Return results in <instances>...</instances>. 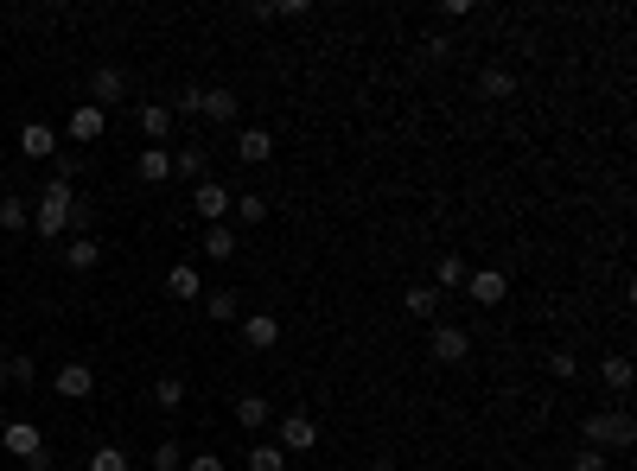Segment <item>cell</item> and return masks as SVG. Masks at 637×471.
I'll list each match as a JSON object with an SVG mask.
<instances>
[{
    "mask_svg": "<svg viewBox=\"0 0 637 471\" xmlns=\"http://www.w3.org/2000/svg\"><path fill=\"white\" fill-rule=\"evenodd\" d=\"M0 357H7V344H0Z\"/></svg>",
    "mask_w": 637,
    "mask_h": 471,
    "instance_id": "41",
    "label": "cell"
},
{
    "mask_svg": "<svg viewBox=\"0 0 637 471\" xmlns=\"http://www.w3.org/2000/svg\"><path fill=\"white\" fill-rule=\"evenodd\" d=\"M230 204H236L230 185H217V179H198V185H192V211H198L204 223H223V217H230Z\"/></svg>",
    "mask_w": 637,
    "mask_h": 471,
    "instance_id": "4",
    "label": "cell"
},
{
    "mask_svg": "<svg viewBox=\"0 0 637 471\" xmlns=\"http://www.w3.org/2000/svg\"><path fill=\"white\" fill-rule=\"evenodd\" d=\"M51 382H58V395H64V401H83V395H96V370H90L83 357L58 363V376H51Z\"/></svg>",
    "mask_w": 637,
    "mask_h": 471,
    "instance_id": "6",
    "label": "cell"
},
{
    "mask_svg": "<svg viewBox=\"0 0 637 471\" xmlns=\"http://www.w3.org/2000/svg\"><path fill=\"white\" fill-rule=\"evenodd\" d=\"M599 376H606V389H612V395H625V389H631V363H625V357H606V363H599Z\"/></svg>",
    "mask_w": 637,
    "mask_h": 471,
    "instance_id": "28",
    "label": "cell"
},
{
    "mask_svg": "<svg viewBox=\"0 0 637 471\" xmlns=\"http://www.w3.org/2000/svg\"><path fill=\"white\" fill-rule=\"evenodd\" d=\"M548 370H555V382H574L580 376V357L574 351H555V357H548Z\"/></svg>",
    "mask_w": 637,
    "mask_h": 471,
    "instance_id": "34",
    "label": "cell"
},
{
    "mask_svg": "<svg viewBox=\"0 0 637 471\" xmlns=\"http://www.w3.org/2000/svg\"><path fill=\"white\" fill-rule=\"evenodd\" d=\"M166 293L172 300H204V274L192 268V261H179V268L166 274Z\"/></svg>",
    "mask_w": 637,
    "mask_h": 471,
    "instance_id": "15",
    "label": "cell"
},
{
    "mask_svg": "<svg viewBox=\"0 0 637 471\" xmlns=\"http://www.w3.org/2000/svg\"><path fill=\"white\" fill-rule=\"evenodd\" d=\"M236 160H243V166L274 160V134L268 128H243V134H236Z\"/></svg>",
    "mask_w": 637,
    "mask_h": 471,
    "instance_id": "14",
    "label": "cell"
},
{
    "mask_svg": "<svg viewBox=\"0 0 637 471\" xmlns=\"http://www.w3.org/2000/svg\"><path fill=\"white\" fill-rule=\"evenodd\" d=\"M90 471H134V465H128L122 446H96V452H90Z\"/></svg>",
    "mask_w": 637,
    "mask_h": 471,
    "instance_id": "30",
    "label": "cell"
},
{
    "mask_svg": "<svg viewBox=\"0 0 637 471\" xmlns=\"http://www.w3.org/2000/svg\"><path fill=\"white\" fill-rule=\"evenodd\" d=\"M71 211H77V185L45 179V191H39V211H32V230H39V242H58L64 230H71Z\"/></svg>",
    "mask_w": 637,
    "mask_h": 471,
    "instance_id": "1",
    "label": "cell"
},
{
    "mask_svg": "<svg viewBox=\"0 0 637 471\" xmlns=\"http://www.w3.org/2000/svg\"><path fill=\"white\" fill-rule=\"evenodd\" d=\"M0 446H7L13 459H26V465L45 452V440H39V427H32V421H7V427H0Z\"/></svg>",
    "mask_w": 637,
    "mask_h": 471,
    "instance_id": "7",
    "label": "cell"
},
{
    "mask_svg": "<svg viewBox=\"0 0 637 471\" xmlns=\"http://www.w3.org/2000/svg\"><path fill=\"white\" fill-rule=\"evenodd\" d=\"M274 446H281L287 452V459H294V452H313L319 446V421H313V414H281V427H274Z\"/></svg>",
    "mask_w": 637,
    "mask_h": 471,
    "instance_id": "3",
    "label": "cell"
},
{
    "mask_svg": "<svg viewBox=\"0 0 637 471\" xmlns=\"http://www.w3.org/2000/svg\"><path fill=\"white\" fill-rule=\"evenodd\" d=\"M179 401H185V382H179V376H160V382H153V408H179Z\"/></svg>",
    "mask_w": 637,
    "mask_h": 471,
    "instance_id": "31",
    "label": "cell"
},
{
    "mask_svg": "<svg viewBox=\"0 0 637 471\" xmlns=\"http://www.w3.org/2000/svg\"><path fill=\"white\" fill-rule=\"evenodd\" d=\"M466 293H472L478 306H504L510 281H504V274H497V268H472V274H466Z\"/></svg>",
    "mask_w": 637,
    "mask_h": 471,
    "instance_id": "11",
    "label": "cell"
},
{
    "mask_svg": "<svg viewBox=\"0 0 637 471\" xmlns=\"http://www.w3.org/2000/svg\"><path fill=\"white\" fill-rule=\"evenodd\" d=\"M402 306H408V319H427V325L440 319V293H434V287H408Z\"/></svg>",
    "mask_w": 637,
    "mask_h": 471,
    "instance_id": "20",
    "label": "cell"
},
{
    "mask_svg": "<svg viewBox=\"0 0 637 471\" xmlns=\"http://www.w3.org/2000/svg\"><path fill=\"white\" fill-rule=\"evenodd\" d=\"M122 96H128V71L122 64H96L90 71V102L102 109V102H122Z\"/></svg>",
    "mask_w": 637,
    "mask_h": 471,
    "instance_id": "8",
    "label": "cell"
},
{
    "mask_svg": "<svg viewBox=\"0 0 637 471\" xmlns=\"http://www.w3.org/2000/svg\"><path fill=\"white\" fill-rule=\"evenodd\" d=\"M466 274H472V268H466L459 255H440V261H434V293H453V287H466Z\"/></svg>",
    "mask_w": 637,
    "mask_h": 471,
    "instance_id": "23",
    "label": "cell"
},
{
    "mask_svg": "<svg viewBox=\"0 0 637 471\" xmlns=\"http://www.w3.org/2000/svg\"><path fill=\"white\" fill-rule=\"evenodd\" d=\"M172 179V153L166 147H147L141 153V185H166Z\"/></svg>",
    "mask_w": 637,
    "mask_h": 471,
    "instance_id": "24",
    "label": "cell"
},
{
    "mask_svg": "<svg viewBox=\"0 0 637 471\" xmlns=\"http://www.w3.org/2000/svg\"><path fill=\"white\" fill-rule=\"evenodd\" d=\"M185 465H192V471H223V459H217V452H198V459H185Z\"/></svg>",
    "mask_w": 637,
    "mask_h": 471,
    "instance_id": "37",
    "label": "cell"
},
{
    "mask_svg": "<svg viewBox=\"0 0 637 471\" xmlns=\"http://www.w3.org/2000/svg\"><path fill=\"white\" fill-rule=\"evenodd\" d=\"M102 261V249H96V236H77V242H64V268L71 274H90Z\"/></svg>",
    "mask_w": 637,
    "mask_h": 471,
    "instance_id": "18",
    "label": "cell"
},
{
    "mask_svg": "<svg viewBox=\"0 0 637 471\" xmlns=\"http://www.w3.org/2000/svg\"><path fill=\"white\" fill-rule=\"evenodd\" d=\"M434 357H440V363H466V357H472L466 325H446V319H434Z\"/></svg>",
    "mask_w": 637,
    "mask_h": 471,
    "instance_id": "9",
    "label": "cell"
},
{
    "mask_svg": "<svg viewBox=\"0 0 637 471\" xmlns=\"http://www.w3.org/2000/svg\"><path fill=\"white\" fill-rule=\"evenodd\" d=\"M243 344L249 351H274L281 344V319L274 312H243Z\"/></svg>",
    "mask_w": 637,
    "mask_h": 471,
    "instance_id": "10",
    "label": "cell"
},
{
    "mask_svg": "<svg viewBox=\"0 0 637 471\" xmlns=\"http://www.w3.org/2000/svg\"><path fill=\"white\" fill-rule=\"evenodd\" d=\"M185 465V446L179 440H160V446H153V465L147 471H179Z\"/></svg>",
    "mask_w": 637,
    "mask_h": 471,
    "instance_id": "29",
    "label": "cell"
},
{
    "mask_svg": "<svg viewBox=\"0 0 637 471\" xmlns=\"http://www.w3.org/2000/svg\"><path fill=\"white\" fill-rule=\"evenodd\" d=\"M198 115H204V121H223V128H230V121L243 115V96H236V90H223V83H217V90H204Z\"/></svg>",
    "mask_w": 637,
    "mask_h": 471,
    "instance_id": "13",
    "label": "cell"
},
{
    "mask_svg": "<svg viewBox=\"0 0 637 471\" xmlns=\"http://www.w3.org/2000/svg\"><path fill=\"white\" fill-rule=\"evenodd\" d=\"M478 90H485L491 102H510V96H516V71H504V64H485V77H478Z\"/></svg>",
    "mask_w": 637,
    "mask_h": 471,
    "instance_id": "19",
    "label": "cell"
},
{
    "mask_svg": "<svg viewBox=\"0 0 637 471\" xmlns=\"http://www.w3.org/2000/svg\"><path fill=\"white\" fill-rule=\"evenodd\" d=\"M0 230H7V236L32 230V211H26V198H0Z\"/></svg>",
    "mask_w": 637,
    "mask_h": 471,
    "instance_id": "26",
    "label": "cell"
},
{
    "mask_svg": "<svg viewBox=\"0 0 637 471\" xmlns=\"http://www.w3.org/2000/svg\"><path fill=\"white\" fill-rule=\"evenodd\" d=\"M198 102H204V83H185V96H179V109H172V115H198Z\"/></svg>",
    "mask_w": 637,
    "mask_h": 471,
    "instance_id": "35",
    "label": "cell"
},
{
    "mask_svg": "<svg viewBox=\"0 0 637 471\" xmlns=\"http://www.w3.org/2000/svg\"><path fill=\"white\" fill-rule=\"evenodd\" d=\"M574 471H606V452H593V446H580V452H574Z\"/></svg>",
    "mask_w": 637,
    "mask_h": 471,
    "instance_id": "36",
    "label": "cell"
},
{
    "mask_svg": "<svg viewBox=\"0 0 637 471\" xmlns=\"http://www.w3.org/2000/svg\"><path fill=\"white\" fill-rule=\"evenodd\" d=\"M243 465H249V471H287V452L274 446V440H255V446L243 452Z\"/></svg>",
    "mask_w": 637,
    "mask_h": 471,
    "instance_id": "21",
    "label": "cell"
},
{
    "mask_svg": "<svg viewBox=\"0 0 637 471\" xmlns=\"http://www.w3.org/2000/svg\"><path fill=\"white\" fill-rule=\"evenodd\" d=\"M20 153H26V160H58V128L26 121V128H20Z\"/></svg>",
    "mask_w": 637,
    "mask_h": 471,
    "instance_id": "12",
    "label": "cell"
},
{
    "mask_svg": "<svg viewBox=\"0 0 637 471\" xmlns=\"http://www.w3.org/2000/svg\"><path fill=\"white\" fill-rule=\"evenodd\" d=\"M204 166H211V153H204V147L172 153V172H179V179H204Z\"/></svg>",
    "mask_w": 637,
    "mask_h": 471,
    "instance_id": "27",
    "label": "cell"
},
{
    "mask_svg": "<svg viewBox=\"0 0 637 471\" xmlns=\"http://www.w3.org/2000/svg\"><path fill=\"white\" fill-rule=\"evenodd\" d=\"M204 312H211L217 325H236V319H243V300H236L230 287H211V293H204Z\"/></svg>",
    "mask_w": 637,
    "mask_h": 471,
    "instance_id": "17",
    "label": "cell"
},
{
    "mask_svg": "<svg viewBox=\"0 0 637 471\" xmlns=\"http://www.w3.org/2000/svg\"><path fill=\"white\" fill-rule=\"evenodd\" d=\"M102 128H109V109H96V102H83V109H71V121H64V134H71L77 147H96Z\"/></svg>",
    "mask_w": 637,
    "mask_h": 471,
    "instance_id": "5",
    "label": "cell"
},
{
    "mask_svg": "<svg viewBox=\"0 0 637 471\" xmlns=\"http://www.w3.org/2000/svg\"><path fill=\"white\" fill-rule=\"evenodd\" d=\"M370 471H402V465H395V459H376V465H370Z\"/></svg>",
    "mask_w": 637,
    "mask_h": 471,
    "instance_id": "38",
    "label": "cell"
},
{
    "mask_svg": "<svg viewBox=\"0 0 637 471\" xmlns=\"http://www.w3.org/2000/svg\"><path fill=\"white\" fill-rule=\"evenodd\" d=\"M0 389H13V382H7V357H0Z\"/></svg>",
    "mask_w": 637,
    "mask_h": 471,
    "instance_id": "39",
    "label": "cell"
},
{
    "mask_svg": "<svg viewBox=\"0 0 637 471\" xmlns=\"http://www.w3.org/2000/svg\"><path fill=\"white\" fill-rule=\"evenodd\" d=\"M7 382H13V389H32V382H39V363H32V357H7Z\"/></svg>",
    "mask_w": 637,
    "mask_h": 471,
    "instance_id": "33",
    "label": "cell"
},
{
    "mask_svg": "<svg viewBox=\"0 0 637 471\" xmlns=\"http://www.w3.org/2000/svg\"><path fill=\"white\" fill-rule=\"evenodd\" d=\"M0 32H7V13H0Z\"/></svg>",
    "mask_w": 637,
    "mask_h": 471,
    "instance_id": "40",
    "label": "cell"
},
{
    "mask_svg": "<svg viewBox=\"0 0 637 471\" xmlns=\"http://www.w3.org/2000/svg\"><path fill=\"white\" fill-rule=\"evenodd\" d=\"M236 427H243V433H262V427H268V401H262V395H236Z\"/></svg>",
    "mask_w": 637,
    "mask_h": 471,
    "instance_id": "22",
    "label": "cell"
},
{
    "mask_svg": "<svg viewBox=\"0 0 637 471\" xmlns=\"http://www.w3.org/2000/svg\"><path fill=\"white\" fill-rule=\"evenodd\" d=\"M230 211L243 217V223H262V217H268V198H262V191H243V198H236Z\"/></svg>",
    "mask_w": 637,
    "mask_h": 471,
    "instance_id": "32",
    "label": "cell"
},
{
    "mask_svg": "<svg viewBox=\"0 0 637 471\" xmlns=\"http://www.w3.org/2000/svg\"><path fill=\"white\" fill-rule=\"evenodd\" d=\"M580 433H587L593 452H625L637 440V421H631L625 408H599V414H587V427H580Z\"/></svg>",
    "mask_w": 637,
    "mask_h": 471,
    "instance_id": "2",
    "label": "cell"
},
{
    "mask_svg": "<svg viewBox=\"0 0 637 471\" xmlns=\"http://www.w3.org/2000/svg\"><path fill=\"white\" fill-rule=\"evenodd\" d=\"M204 255H211V261L236 255V230H230V223H211V230H204Z\"/></svg>",
    "mask_w": 637,
    "mask_h": 471,
    "instance_id": "25",
    "label": "cell"
},
{
    "mask_svg": "<svg viewBox=\"0 0 637 471\" xmlns=\"http://www.w3.org/2000/svg\"><path fill=\"white\" fill-rule=\"evenodd\" d=\"M141 134L153 147H166V134H172V109H166V102H141Z\"/></svg>",
    "mask_w": 637,
    "mask_h": 471,
    "instance_id": "16",
    "label": "cell"
}]
</instances>
